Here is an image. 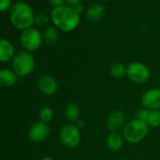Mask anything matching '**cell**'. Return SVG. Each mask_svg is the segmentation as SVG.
<instances>
[{
	"label": "cell",
	"instance_id": "6da1fadb",
	"mask_svg": "<svg viewBox=\"0 0 160 160\" xmlns=\"http://www.w3.org/2000/svg\"><path fill=\"white\" fill-rule=\"evenodd\" d=\"M51 20L54 25L62 31L73 30L79 23V14L69 6L56 7L51 12Z\"/></svg>",
	"mask_w": 160,
	"mask_h": 160
},
{
	"label": "cell",
	"instance_id": "8992f818",
	"mask_svg": "<svg viewBox=\"0 0 160 160\" xmlns=\"http://www.w3.org/2000/svg\"><path fill=\"white\" fill-rule=\"evenodd\" d=\"M60 140L64 146L68 148H75L79 145L81 140L80 129L74 123H67L61 129L59 133Z\"/></svg>",
	"mask_w": 160,
	"mask_h": 160
},
{
	"label": "cell",
	"instance_id": "ffe728a7",
	"mask_svg": "<svg viewBox=\"0 0 160 160\" xmlns=\"http://www.w3.org/2000/svg\"><path fill=\"white\" fill-rule=\"evenodd\" d=\"M54 117V112L52 110V108H48V107H45L43 108L41 112H40V119L42 122H49Z\"/></svg>",
	"mask_w": 160,
	"mask_h": 160
},
{
	"label": "cell",
	"instance_id": "e0dca14e",
	"mask_svg": "<svg viewBox=\"0 0 160 160\" xmlns=\"http://www.w3.org/2000/svg\"><path fill=\"white\" fill-rule=\"evenodd\" d=\"M58 39V31L55 28L49 27L44 30L43 33V40L47 44H55Z\"/></svg>",
	"mask_w": 160,
	"mask_h": 160
},
{
	"label": "cell",
	"instance_id": "9c48e42d",
	"mask_svg": "<svg viewBox=\"0 0 160 160\" xmlns=\"http://www.w3.org/2000/svg\"><path fill=\"white\" fill-rule=\"evenodd\" d=\"M38 89L45 95H53L58 92V84L57 80L50 74H42L38 79Z\"/></svg>",
	"mask_w": 160,
	"mask_h": 160
},
{
	"label": "cell",
	"instance_id": "4fadbf2b",
	"mask_svg": "<svg viewBox=\"0 0 160 160\" xmlns=\"http://www.w3.org/2000/svg\"><path fill=\"white\" fill-rule=\"evenodd\" d=\"M17 80V75L14 72L9 69L0 70V86L1 87H11L15 84Z\"/></svg>",
	"mask_w": 160,
	"mask_h": 160
},
{
	"label": "cell",
	"instance_id": "9a60e30c",
	"mask_svg": "<svg viewBox=\"0 0 160 160\" xmlns=\"http://www.w3.org/2000/svg\"><path fill=\"white\" fill-rule=\"evenodd\" d=\"M105 8L100 4H94L91 6L87 11V18L91 22H99L105 16Z\"/></svg>",
	"mask_w": 160,
	"mask_h": 160
},
{
	"label": "cell",
	"instance_id": "277c9868",
	"mask_svg": "<svg viewBox=\"0 0 160 160\" xmlns=\"http://www.w3.org/2000/svg\"><path fill=\"white\" fill-rule=\"evenodd\" d=\"M35 66L33 57L28 52H19L13 57L12 67L17 76L24 77L29 74Z\"/></svg>",
	"mask_w": 160,
	"mask_h": 160
},
{
	"label": "cell",
	"instance_id": "3957f363",
	"mask_svg": "<svg viewBox=\"0 0 160 160\" xmlns=\"http://www.w3.org/2000/svg\"><path fill=\"white\" fill-rule=\"evenodd\" d=\"M149 132L147 122L138 119H133L128 122L123 128V137L130 143H138L144 139Z\"/></svg>",
	"mask_w": 160,
	"mask_h": 160
},
{
	"label": "cell",
	"instance_id": "603a6c76",
	"mask_svg": "<svg viewBox=\"0 0 160 160\" xmlns=\"http://www.w3.org/2000/svg\"><path fill=\"white\" fill-rule=\"evenodd\" d=\"M11 0H0V12H4L9 9Z\"/></svg>",
	"mask_w": 160,
	"mask_h": 160
},
{
	"label": "cell",
	"instance_id": "cb8c5ba5",
	"mask_svg": "<svg viewBox=\"0 0 160 160\" xmlns=\"http://www.w3.org/2000/svg\"><path fill=\"white\" fill-rule=\"evenodd\" d=\"M65 0H49V2L56 7H60V6H63V3H64Z\"/></svg>",
	"mask_w": 160,
	"mask_h": 160
},
{
	"label": "cell",
	"instance_id": "83f0119b",
	"mask_svg": "<svg viewBox=\"0 0 160 160\" xmlns=\"http://www.w3.org/2000/svg\"><path fill=\"white\" fill-rule=\"evenodd\" d=\"M42 160H53V159H52L51 157H48V156H46V157H43Z\"/></svg>",
	"mask_w": 160,
	"mask_h": 160
},
{
	"label": "cell",
	"instance_id": "44dd1931",
	"mask_svg": "<svg viewBox=\"0 0 160 160\" xmlns=\"http://www.w3.org/2000/svg\"><path fill=\"white\" fill-rule=\"evenodd\" d=\"M34 23H35L37 26H40V27L45 26V25L48 23V16H47L45 13L40 12L39 14H37V15L35 16Z\"/></svg>",
	"mask_w": 160,
	"mask_h": 160
},
{
	"label": "cell",
	"instance_id": "7402d4cb",
	"mask_svg": "<svg viewBox=\"0 0 160 160\" xmlns=\"http://www.w3.org/2000/svg\"><path fill=\"white\" fill-rule=\"evenodd\" d=\"M149 113H150V110L149 109H147V108H141L137 113V119H138V120H140L142 122H147Z\"/></svg>",
	"mask_w": 160,
	"mask_h": 160
},
{
	"label": "cell",
	"instance_id": "ac0fdd59",
	"mask_svg": "<svg viewBox=\"0 0 160 160\" xmlns=\"http://www.w3.org/2000/svg\"><path fill=\"white\" fill-rule=\"evenodd\" d=\"M110 74L114 78H122L126 74V67L121 62H116L110 67Z\"/></svg>",
	"mask_w": 160,
	"mask_h": 160
},
{
	"label": "cell",
	"instance_id": "f1b7e54d",
	"mask_svg": "<svg viewBox=\"0 0 160 160\" xmlns=\"http://www.w3.org/2000/svg\"><path fill=\"white\" fill-rule=\"evenodd\" d=\"M103 1H109V0H103Z\"/></svg>",
	"mask_w": 160,
	"mask_h": 160
},
{
	"label": "cell",
	"instance_id": "4316f807",
	"mask_svg": "<svg viewBox=\"0 0 160 160\" xmlns=\"http://www.w3.org/2000/svg\"><path fill=\"white\" fill-rule=\"evenodd\" d=\"M75 125H76L79 129H81V128H83V127L85 126V122H84L83 120H78V121L76 122Z\"/></svg>",
	"mask_w": 160,
	"mask_h": 160
},
{
	"label": "cell",
	"instance_id": "5bb4252c",
	"mask_svg": "<svg viewBox=\"0 0 160 160\" xmlns=\"http://www.w3.org/2000/svg\"><path fill=\"white\" fill-rule=\"evenodd\" d=\"M107 145L109 150L117 152L123 146V138L118 132H111L107 137Z\"/></svg>",
	"mask_w": 160,
	"mask_h": 160
},
{
	"label": "cell",
	"instance_id": "d4e9b609",
	"mask_svg": "<svg viewBox=\"0 0 160 160\" xmlns=\"http://www.w3.org/2000/svg\"><path fill=\"white\" fill-rule=\"evenodd\" d=\"M66 2L68 3V5H70L72 8H74L75 6L80 4V0H66Z\"/></svg>",
	"mask_w": 160,
	"mask_h": 160
},
{
	"label": "cell",
	"instance_id": "2e32d148",
	"mask_svg": "<svg viewBox=\"0 0 160 160\" xmlns=\"http://www.w3.org/2000/svg\"><path fill=\"white\" fill-rule=\"evenodd\" d=\"M64 114H65V117L66 119L71 122L72 123V122H76L78 120H79V115H80V108L79 106L74 103V102H72V103H69L66 108H65V110H64Z\"/></svg>",
	"mask_w": 160,
	"mask_h": 160
},
{
	"label": "cell",
	"instance_id": "7a4b0ae2",
	"mask_svg": "<svg viewBox=\"0 0 160 160\" xmlns=\"http://www.w3.org/2000/svg\"><path fill=\"white\" fill-rule=\"evenodd\" d=\"M10 18L14 28L24 30L30 28L35 19L32 9L25 2H18L13 5L11 11Z\"/></svg>",
	"mask_w": 160,
	"mask_h": 160
},
{
	"label": "cell",
	"instance_id": "d6986e66",
	"mask_svg": "<svg viewBox=\"0 0 160 160\" xmlns=\"http://www.w3.org/2000/svg\"><path fill=\"white\" fill-rule=\"evenodd\" d=\"M147 124L149 127H157L160 125V110H150Z\"/></svg>",
	"mask_w": 160,
	"mask_h": 160
},
{
	"label": "cell",
	"instance_id": "52a82bcc",
	"mask_svg": "<svg viewBox=\"0 0 160 160\" xmlns=\"http://www.w3.org/2000/svg\"><path fill=\"white\" fill-rule=\"evenodd\" d=\"M21 43L28 51L37 50L42 43V37L41 32L36 28H28L21 34Z\"/></svg>",
	"mask_w": 160,
	"mask_h": 160
},
{
	"label": "cell",
	"instance_id": "8fae6325",
	"mask_svg": "<svg viewBox=\"0 0 160 160\" xmlns=\"http://www.w3.org/2000/svg\"><path fill=\"white\" fill-rule=\"evenodd\" d=\"M125 123V115L122 110H113L107 119V127L111 132L119 131Z\"/></svg>",
	"mask_w": 160,
	"mask_h": 160
},
{
	"label": "cell",
	"instance_id": "30bf717a",
	"mask_svg": "<svg viewBox=\"0 0 160 160\" xmlns=\"http://www.w3.org/2000/svg\"><path fill=\"white\" fill-rule=\"evenodd\" d=\"M50 128L46 122H38L34 123L28 132V138L30 140L34 142H41L43 141L49 135Z\"/></svg>",
	"mask_w": 160,
	"mask_h": 160
},
{
	"label": "cell",
	"instance_id": "484cf974",
	"mask_svg": "<svg viewBox=\"0 0 160 160\" xmlns=\"http://www.w3.org/2000/svg\"><path fill=\"white\" fill-rule=\"evenodd\" d=\"M73 9H74V11H75L78 14H80V13H81V12H83V6H82L81 4H78V5L75 6Z\"/></svg>",
	"mask_w": 160,
	"mask_h": 160
},
{
	"label": "cell",
	"instance_id": "ba28073f",
	"mask_svg": "<svg viewBox=\"0 0 160 160\" xmlns=\"http://www.w3.org/2000/svg\"><path fill=\"white\" fill-rule=\"evenodd\" d=\"M141 104L144 108L156 110L160 108V89H150L146 91L141 97Z\"/></svg>",
	"mask_w": 160,
	"mask_h": 160
},
{
	"label": "cell",
	"instance_id": "7c38bea8",
	"mask_svg": "<svg viewBox=\"0 0 160 160\" xmlns=\"http://www.w3.org/2000/svg\"><path fill=\"white\" fill-rule=\"evenodd\" d=\"M14 57V47L7 40L0 39V62H7Z\"/></svg>",
	"mask_w": 160,
	"mask_h": 160
},
{
	"label": "cell",
	"instance_id": "5b68a950",
	"mask_svg": "<svg viewBox=\"0 0 160 160\" xmlns=\"http://www.w3.org/2000/svg\"><path fill=\"white\" fill-rule=\"evenodd\" d=\"M126 75L136 84H144L150 79L151 72L145 64L139 61H134L126 67Z\"/></svg>",
	"mask_w": 160,
	"mask_h": 160
}]
</instances>
